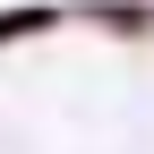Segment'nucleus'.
I'll list each match as a JSON object with an SVG mask.
<instances>
[{"label": "nucleus", "instance_id": "f03ea898", "mask_svg": "<svg viewBox=\"0 0 154 154\" xmlns=\"http://www.w3.org/2000/svg\"><path fill=\"white\" fill-rule=\"evenodd\" d=\"M60 26H69L60 0H17V9H0V51H26L43 34H60Z\"/></svg>", "mask_w": 154, "mask_h": 154}, {"label": "nucleus", "instance_id": "f257e3e1", "mask_svg": "<svg viewBox=\"0 0 154 154\" xmlns=\"http://www.w3.org/2000/svg\"><path fill=\"white\" fill-rule=\"evenodd\" d=\"M69 26H94V34H111V43H146L154 34V0H77Z\"/></svg>", "mask_w": 154, "mask_h": 154}]
</instances>
